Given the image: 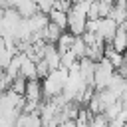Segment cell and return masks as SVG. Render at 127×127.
<instances>
[{"label":"cell","instance_id":"6da1fadb","mask_svg":"<svg viewBox=\"0 0 127 127\" xmlns=\"http://www.w3.org/2000/svg\"><path fill=\"white\" fill-rule=\"evenodd\" d=\"M48 20H50L52 24H56L58 28L67 30V12H64V10H60V8H52L50 14H48Z\"/></svg>","mask_w":127,"mask_h":127},{"label":"cell","instance_id":"7a4b0ae2","mask_svg":"<svg viewBox=\"0 0 127 127\" xmlns=\"http://www.w3.org/2000/svg\"><path fill=\"white\" fill-rule=\"evenodd\" d=\"M58 0H36V6H38V12L42 14H50V10L56 6Z\"/></svg>","mask_w":127,"mask_h":127}]
</instances>
